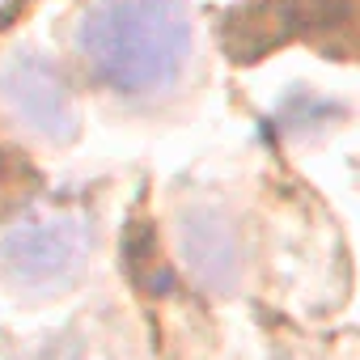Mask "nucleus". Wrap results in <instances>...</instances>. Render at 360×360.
Returning a JSON list of instances; mask_svg holds the SVG:
<instances>
[{
	"label": "nucleus",
	"instance_id": "obj_1",
	"mask_svg": "<svg viewBox=\"0 0 360 360\" xmlns=\"http://www.w3.org/2000/svg\"><path fill=\"white\" fill-rule=\"evenodd\" d=\"M77 51L98 85L144 98L178 81L191 56L183 0H98L77 30Z\"/></svg>",
	"mask_w": 360,
	"mask_h": 360
},
{
	"label": "nucleus",
	"instance_id": "obj_2",
	"mask_svg": "<svg viewBox=\"0 0 360 360\" xmlns=\"http://www.w3.org/2000/svg\"><path fill=\"white\" fill-rule=\"evenodd\" d=\"M330 30H352V0H246L221 22V43L233 60L246 64L292 39H314Z\"/></svg>",
	"mask_w": 360,
	"mask_h": 360
},
{
	"label": "nucleus",
	"instance_id": "obj_3",
	"mask_svg": "<svg viewBox=\"0 0 360 360\" xmlns=\"http://www.w3.org/2000/svg\"><path fill=\"white\" fill-rule=\"evenodd\" d=\"M81 255H85V221L68 212L26 217L0 242V259L18 284H60L81 267Z\"/></svg>",
	"mask_w": 360,
	"mask_h": 360
},
{
	"label": "nucleus",
	"instance_id": "obj_4",
	"mask_svg": "<svg viewBox=\"0 0 360 360\" xmlns=\"http://www.w3.org/2000/svg\"><path fill=\"white\" fill-rule=\"evenodd\" d=\"M0 98H5V106L18 123H26L43 140H68L77 131L72 94H68L64 77L39 56H22L5 68V77H0Z\"/></svg>",
	"mask_w": 360,
	"mask_h": 360
},
{
	"label": "nucleus",
	"instance_id": "obj_5",
	"mask_svg": "<svg viewBox=\"0 0 360 360\" xmlns=\"http://www.w3.org/2000/svg\"><path fill=\"white\" fill-rule=\"evenodd\" d=\"M123 255H127V271H131V280H136L140 288L157 292V288L169 284V271H165V263H161V255H157V238H153L148 225H136V229H131Z\"/></svg>",
	"mask_w": 360,
	"mask_h": 360
},
{
	"label": "nucleus",
	"instance_id": "obj_6",
	"mask_svg": "<svg viewBox=\"0 0 360 360\" xmlns=\"http://www.w3.org/2000/svg\"><path fill=\"white\" fill-rule=\"evenodd\" d=\"M5 169H9V165H5V153H0V178H5Z\"/></svg>",
	"mask_w": 360,
	"mask_h": 360
}]
</instances>
